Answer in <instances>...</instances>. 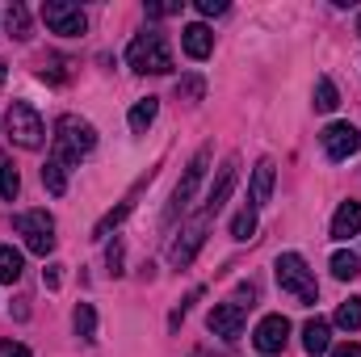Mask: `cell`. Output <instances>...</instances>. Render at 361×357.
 <instances>
[{
  "label": "cell",
  "mask_w": 361,
  "mask_h": 357,
  "mask_svg": "<svg viewBox=\"0 0 361 357\" xmlns=\"http://www.w3.org/2000/svg\"><path fill=\"white\" fill-rule=\"evenodd\" d=\"M180 47H185L189 59H210V51H214V34H210L202 21H193V25L180 30Z\"/></svg>",
  "instance_id": "cell-12"
},
{
  "label": "cell",
  "mask_w": 361,
  "mask_h": 357,
  "mask_svg": "<svg viewBox=\"0 0 361 357\" xmlns=\"http://www.w3.org/2000/svg\"><path fill=\"white\" fill-rule=\"evenodd\" d=\"M332 273H336L341 282H353L361 273V257L357 253H336V257H332Z\"/></svg>",
  "instance_id": "cell-23"
},
{
  "label": "cell",
  "mask_w": 361,
  "mask_h": 357,
  "mask_svg": "<svg viewBox=\"0 0 361 357\" xmlns=\"http://www.w3.org/2000/svg\"><path fill=\"white\" fill-rule=\"evenodd\" d=\"M332 357H361V345H353V341H345V345H336V349H328Z\"/></svg>",
  "instance_id": "cell-31"
},
{
  "label": "cell",
  "mask_w": 361,
  "mask_h": 357,
  "mask_svg": "<svg viewBox=\"0 0 361 357\" xmlns=\"http://www.w3.org/2000/svg\"><path fill=\"white\" fill-rule=\"evenodd\" d=\"M0 357H30V349L17 341H0Z\"/></svg>",
  "instance_id": "cell-29"
},
{
  "label": "cell",
  "mask_w": 361,
  "mask_h": 357,
  "mask_svg": "<svg viewBox=\"0 0 361 357\" xmlns=\"http://www.w3.org/2000/svg\"><path fill=\"white\" fill-rule=\"evenodd\" d=\"M72 328H76V337L97 341V311H92V303H80V307H76V315H72Z\"/></svg>",
  "instance_id": "cell-20"
},
{
  "label": "cell",
  "mask_w": 361,
  "mask_h": 357,
  "mask_svg": "<svg viewBox=\"0 0 361 357\" xmlns=\"http://www.w3.org/2000/svg\"><path fill=\"white\" fill-rule=\"evenodd\" d=\"M206 164H210V147H202L193 160H189V169H185V177H180V185L173 189V206H169V223L177 219V214H185L189 210V202H193V193H197V185H202V177H206Z\"/></svg>",
  "instance_id": "cell-8"
},
{
  "label": "cell",
  "mask_w": 361,
  "mask_h": 357,
  "mask_svg": "<svg viewBox=\"0 0 361 357\" xmlns=\"http://www.w3.org/2000/svg\"><path fill=\"white\" fill-rule=\"evenodd\" d=\"M13 227H17V236L25 240V248H30L34 257H47V253L55 248V219H51L47 210H21V214L13 219Z\"/></svg>",
  "instance_id": "cell-5"
},
{
  "label": "cell",
  "mask_w": 361,
  "mask_h": 357,
  "mask_svg": "<svg viewBox=\"0 0 361 357\" xmlns=\"http://www.w3.org/2000/svg\"><path fill=\"white\" fill-rule=\"evenodd\" d=\"M21 269H25L21 253H17V248H8V244H0V282H4V286H13V282L21 277Z\"/></svg>",
  "instance_id": "cell-18"
},
{
  "label": "cell",
  "mask_w": 361,
  "mask_h": 357,
  "mask_svg": "<svg viewBox=\"0 0 361 357\" xmlns=\"http://www.w3.org/2000/svg\"><path fill=\"white\" fill-rule=\"evenodd\" d=\"M42 282L51 286V290H59V282H63V273H59V265H51L47 273H42Z\"/></svg>",
  "instance_id": "cell-32"
},
{
  "label": "cell",
  "mask_w": 361,
  "mask_h": 357,
  "mask_svg": "<svg viewBox=\"0 0 361 357\" xmlns=\"http://www.w3.org/2000/svg\"><path fill=\"white\" fill-rule=\"evenodd\" d=\"M336 328L357 332V328H361V298H349V303H341V307H336Z\"/></svg>",
  "instance_id": "cell-22"
},
{
  "label": "cell",
  "mask_w": 361,
  "mask_h": 357,
  "mask_svg": "<svg viewBox=\"0 0 361 357\" xmlns=\"http://www.w3.org/2000/svg\"><path fill=\"white\" fill-rule=\"evenodd\" d=\"M336 105H341V92H336V85H332L328 76H319V80H315V109H319V114H332Z\"/></svg>",
  "instance_id": "cell-21"
},
{
  "label": "cell",
  "mask_w": 361,
  "mask_h": 357,
  "mask_svg": "<svg viewBox=\"0 0 361 357\" xmlns=\"http://www.w3.org/2000/svg\"><path fill=\"white\" fill-rule=\"evenodd\" d=\"M197 13L202 17H219V13H227V0H197Z\"/></svg>",
  "instance_id": "cell-28"
},
{
  "label": "cell",
  "mask_w": 361,
  "mask_h": 357,
  "mask_svg": "<svg viewBox=\"0 0 361 357\" xmlns=\"http://www.w3.org/2000/svg\"><path fill=\"white\" fill-rule=\"evenodd\" d=\"M173 13H180L177 0H156V4H147V17H173Z\"/></svg>",
  "instance_id": "cell-27"
},
{
  "label": "cell",
  "mask_w": 361,
  "mask_h": 357,
  "mask_svg": "<svg viewBox=\"0 0 361 357\" xmlns=\"http://www.w3.org/2000/svg\"><path fill=\"white\" fill-rule=\"evenodd\" d=\"M42 185H47L55 198H63V193H68V169H63L59 160H47V164H42Z\"/></svg>",
  "instance_id": "cell-19"
},
{
  "label": "cell",
  "mask_w": 361,
  "mask_h": 357,
  "mask_svg": "<svg viewBox=\"0 0 361 357\" xmlns=\"http://www.w3.org/2000/svg\"><path fill=\"white\" fill-rule=\"evenodd\" d=\"M126 63L135 72H152V76H169L173 72V51H169V38L160 30H143L130 47H126Z\"/></svg>",
  "instance_id": "cell-2"
},
{
  "label": "cell",
  "mask_w": 361,
  "mask_h": 357,
  "mask_svg": "<svg viewBox=\"0 0 361 357\" xmlns=\"http://www.w3.org/2000/svg\"><path fill=\"white\" fill-rule=\"evenodd\" d=\"M252 345L265 357L281 353V349L290 345V320H286V315H265V320L257 324V332H252Z\"/></svg>",
  "instance_id": "cell-10"
},
{
  "label": "cell",
  "mask_w": 361,
  "mask_h": 357,
  "mask_svg": "<svg viewBox=\"0 0 361 357\" xmlns=\"http://www.w3.org/2000/svg\"><path fill=\"white\" fill-rule=\"evenodd\" d=\"M202 89H206V85H202L197 76H185V80L177 85V97H185V101H202Z\"/></svg>",
  "instance_id": "cell-26"
},
{
  "label": "cell",
  "mask_w": 361,
  "mask_h": 357,
  "mask_svg": "<svg viewBox=\"0 0 361 357\" xmlns=\"http://www.w3.org/2000/svg\"><path fill=\"white\" fill-rule=\"evenodd\" d=\"M4 131H8V139L17 143V147H42V135H47V126H42V118H38V109L30 105V101H13L8 105V114H4Z\"/></svg>",
  "instance_id": "cell-4"
},
{
  "label": "cell",
  "mask_w": 361,
  "mask_h": 357,
  "mask_svg": "<svg viewBox=\"0 0 361 357\" xmlns=\"http://www.w3.org/2000/svg\"><path fill=\"white\" fill-rule=\"evenodd\" d=\"M156 114H160V101H156V97L135 101V109H130V131H135V135H143V131L156 122Z\"/></svg>",
  "instance_id": "cell-16"
},
{
  "label": "cell",
  "mask_w": 361,
  "mask_h": 357,
  "mask_svg": "<svg viewBox=\"0 0 361 357\" xmlns=\"http://www.w3.org/2000/svg\"><path fill=\"white\" fill-rule=\"evenodd\" d=\"M4 76H8V68H4V59H0V85H4Z\"/></svg>",
  "instance_id": "cell-33"
},
{
  "label": "cell",
  "mask_w": 361,
  "mask_h": 357,
  "mask_svg": "<svg viewBox=\"0 0 361 357\" xmlns=\"http://www.w3.org/2000/svg\"><path fill=\"white\" fill-rule=\"evenodd\" d=\"M42 21H47L51 34H63V38H76V34L89 30V17L76 4H68V0H47L42 4Z\"/></svg>",
  "instance_id": "cell-7"
},
{
  "label": "cell",
  "mask_w": 361,
  "mask_h": 357,
  "mask_svg": "<svg viewBox=\"0 0 361 357\" xmlns=\"http://www.w3.org/2000/svg\"><path fill=\"white\" fill-rule=\"evenodd\" d=\"M252 231H257V210L244 206V210L231 219V236H235V240H252Z\"/></svg>",
  "instance_id": "cell-25"
},
{
  "label": "cell",
  "mask_w": 361,
  "mask_h": 357,
  "mask_svg": "<svg viewBox=\"0 0 361 357\" xmlns=\"http://www.w3.org/2000/svg\"><path fill=\"white\" fill-rule=\"evenodd\" d=\"M92 147H97L92 122L76 118V114H63V118L55 122V156H51V160H59V164L68 169V164H80Z\"/></svg>",
  "instance_id": "cell-1"
},
{
  "label": "cell",
  "mask_w": 361,
  "mask_h": 357,
  "mask_svg": "<svg viewBox=\"0 0 361 357\" xmlns=\"http://www.w3.org/2000/svg\"><path fill=\"white\" fill-rule=\"evenodd\" d=\"M361 231V202H341L332 214V240H349Z\"/></svg>",
  "instance_id": "cell-14"
},
{
  "label": "cell",
  "mask_w": 361,
  "mask_h": 357,
  "mask_svg": "<svg viewBox=\"0 0 361 357\" xmlns=\"http://www.w3.org/2000/svg\"><path fill=\"white\" fill-rule=\"evenodd\" d=\"M357 34H361V17H357Z\"/></svg>",
  "instance_id": "cell-34"
},
{
  "label": "cell",
  "mask_w": 361,
  "mask_h": 357,
  "mask_svg": "<svg viewBox=\"0 0 361 357\" xmlns=\"http://www.w3.org/2000/svg\"><path fill=\"white\" fill-rule=\"evenodd\" d=\"M302 349H307L311 357L328 353V349H332V324H328V320H319V315H315V320H307V324H302Z\"/></svg>",
  "instance_id": "cell-13"
},
{
  "label": "cell",
  "mask_w": 361,
  "mask_h": 357,
  "mask_svg": "<svg viewBox=\"0 0 361 357\" xmlns=\"http://www.w3.org/2000/svg\"><path fill=\"white\" fill-rule=\"evenodd\" d=\"M273 177H277V173H273V160H261V164L252 169V210L269 202V193H273Z\"/></svg>",
  "instance_id": "cell-15"
},
{
  "label": "cell",
  "mask_w": 361,
  "mask_h": 357,
  "mask_svg": "<svg viewBox=\"0 0 361 357\" xmlns=\"http://www.w3.org/2000/svg\"><path fill=\"white\" fill-rule=\"evenodd\" d=\"M319 143H324V152H328V160H349L353 152L361 147V135H357V126L353 122H332L324 135H319Z\"/></svg>",
  "instance_id": "cell-9"
},
{
  "label": "cell",
  "mask_w": 361,
  "mask_h": 357,
  "mask_svg": "<svg viewBox=\"0 0 361 357\" xmlns=\"http://www.w3.org/2000/svg\"><path fill=\"white\" fill-rule=\"evenodd\" d=\"M273 273H277V286L286 290V294H294L298 303H315L319 298V286H315V273L307 269V261L298 257V253H281L277 257V265H273Z\"/></svg>",
  "instance_id": "cell-3"
},
{
  "label": "cell",
  "mask_w": 361,
  "mask_h": 357,
  "mask_svg": "<svg viewBox=\"0 0 361 357\" xmlns=\"http://www.w3.org/2000/svg\"><path fill=\"white\" fill-rule=\"evenodd\" d=\"M109 269H114V273H122V240H114V244H109Z\"/></svg>",
  "instance_id": "cell-30"
},
{
  "label": "cell",
  "mask_w": 361,
  "mask_h": 357,
  "mask_svg": "<svg viewBox=\"0 0 361 357\" xmlns=\"http://www.w3.org/2000/svg\"><path fill=\"white\" fill-rule=\"evenodd\" d=\"M244 320H248V311H244L240 303H219V307L206 315V328H210L214 337H223V341H235V337L244 332Z\"/></svg>",
  "instance_id": "cell-11"
},
{
  "label": "cell",
  "mask_w": 361,
  "mask_h": 357,
  "mask_svg": "<svg viewBox=\"0 0 361 357\" xmlns=\"http://www.w3.org/2000/svg\"><path fill=\"white\" fill-rule=\"evenodd\" d=\"M210 223H214V214H210V210H197V214L180 227V236L173 240V248H169V261H173L177 269H185L193 257H197V248H202V240H206V227H210Z\"/></svg>",
  "instance_id": "cell-6"
},
{
  "label": "cell",
  "mask_w": 361,
  "mask_h": 357,
  "mask_svg": "<svg viewBox=\"0 0 361 357\" xmlns=\"http://www.w3.org/2000/svg\"><path fill=\"white\" fill-rule=\"evenodd\" d=\"M17 189H21V177H17V169L8 164V156H0V198H17Z\"/></svg>",
  "instance_id": "cell-24"
},
{
  "label": "cell",
  "mask_w": 361,
  "mask_h": 357,
  "mask_svg": "<svg viewBox=\"0 0 361 357\" xmlns=\"http://www.w3.org/2000/svg\"><path fill=\"white\" fill-rule=\"evenodd\" d=\"M4 25H8V38L25 42V38H30V8H25V4H8V13H4Z\"/></svg>",
  "instance_id": "cell-17"
}]
</instances>
